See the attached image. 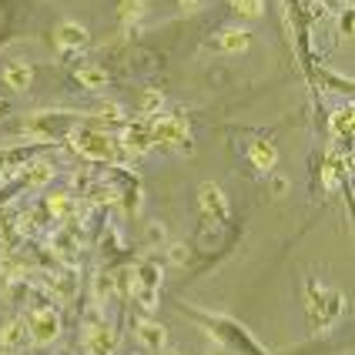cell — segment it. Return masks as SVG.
<instances>
[{
	"mask_svg": "<svg viewBox=\"0 0 355 355\" xmlns=\"http://www.w3.org/2000/svg\"><path fill=\"white\" fill-rule=\"evenodd\" d=\"M218 44H221V51H228V54H245V51L252 47V34L241 31V27H225V31L218 34Z\"/></svg>",
	"mask_w": 355,
	"mask_h": 355,
	"instance_id": "7c38bea8",
	"label": "cell"
},
{
	"mask_svg": "<svg viewBox=\"0 0 355 355\" xmlns=\"http://www.w3.org/2000/svg\"><path fill=\"white\" fill-rule=\"evenodd\" d=\"M71 144L78 148L84 158H91V161H128V158H135L118 138H111V135H104V131H74V135H71Z\"/></svg>",
	"mask_w": 355,
	"mask_h": 355,
	"instance_id": "6da1fadb",
	"label": "cell"
},
{
	"mask_svg": "<svg viewBox=\"0 0 355 355\" xmlns=\"http://www.w3.org/2000/svg\"><path fill=\"white\" fill-rule=\"evenodd\" d=\"M248 161L255 164L258 171H272V168H275V161H278L275 144H272V141H265V138L252 141V144H248Z\"/></svg>",
	"mask_w": 355,
	"mask_h": 355,
	"instance_id": "9c48e42d",
	"label": "cell"
},
{
	"mask_svg": "<svg viewBox=\"0 0 355 355\" xmlns=\"http://www.w3.org/2000/svg\"><path fill=\"white\" fill-rule=\"evenodd\" d=\"M161 107H164V94H161L158 87H148L144 94H141V114H158Z\"/></svg>",
	"mask_w": 355,
	"mask_h": 355,
	"instance_id": "2e32d148",
	"label": "cell"
},
{
	"mask_svg": "<svg viewBox=\"0 0 355 355\" xmlns=\"http://www.w3.org/2000/svg\"><path fill=\"white\" fill-rule=\"evenodd\" d=\"M27 329H31L34 345H51L60 336V315L54 309H37V312L27 315Z\"/></svg>",
	"mask_w": 355,
	"mask_h": 355,
	"instance_id": "7a4b0ae2",
	"label": "cell"
},
{
	"mask_svg": "<svg viewBox=\"0 0 355 355\" xmlns=\"http://www.w3.org/2000/svg\"><path fill=\"white\" fill-rule=\"evenodd\" d=\"M148 131H151V144H188L191 131L184 118H158L148 121Z\"/></svg>",
	"mask_w": 355,
	"mask_h": 355,
	"instance_id": "3957f363",
	"label": "cell"
},
{
	"mask_svg": "<svg viewBox=\"0 0 355 355\" xmlns=\"http://www.w3.org/2000/svg\"><path fill=\"white\" fill-rule=\"evenodd\" d=\"M47 211H51L54 218H60V221H67L71 215H78V201H74L71 195H51Z\"/></svg>",
	"mask_w": 355,
	"mask_h": 355,
	"instance_id": "9a60e30c",
	"label": "cell"
},
{
	"mask_svg": "<svg viewBox=\"0 0 355 355\" xmlns=\"http://www.w3.org/2000/svg\"><path fill=\"white\" fill-rule=\"evenodd\" d=\"M332 131L345 141L352 138V107H345V111H336V114H332Z\"/></svg>",
	"mask_w": 355,
	"mask_h": 355,
	"instance_id": "e0dca14e",
	"label": "cell"
},
{
	"mask_svg": "<svg viewBox=\"0 0 355 355\" xmlns=\"http://www.w3.org/2000/svg\"><path fill=\"white\" fill-rule=\"evenodd\" d=\"M87 352L91 355H111L114 352V332L107 325H91L87 329Z\"/></svg>",
	"mask_w": 355,
	"mask_h": 355,
	"instance_id": "30bf717a",
	"label": "cell"
},
{
	"mask_svg": "<svg viewBox=\"0 0 355 355\" xmlns=\"http://www.w3.org/2000/svg\"><path fill=\"white\" fill-rule=\"evenodd\" d=\"M272 188H275V195H282V191L288 188V181H285V178H275V181H272Z\"/></svg>",
	"mask_w": 355,
	"mask_h": 355,
	"instance_id": "7402d4cb",
	"label": "cell"
},
{
	"mask_svg": "<svg viewBox=\"0 0 355 355\" xmlns=\"http://www.w3.org/2000/svg\"><path fill=\"white\" fill-rule=\"evenodd\" d=\"M168 238V232H164V225H158V221H151L148 225V241H164Z\"/></svg>",
	"mask_w": 355,
	"mask_h": 355,
	"instance_id": "44dd1931",
	"label": "cell"
},
{
	"mask_svg": "<svg viewBox=\"0 0 355 355\" xmlns=\"http://www.w3.org/2000/svg\"><path fill=\"white\" fill-rule=\"evenodd\" d=\"M74 78H78V84L87 87V91H101V87L107 84V71L98 67V64H80L78 71H74Z\"/></svg>",
	"mask_w": 355,
	"mask_h": 355,
	"instance_id": "4fadbf2b",
	"label": "cell"
},
{
	"mask_svg": "<svg viewBox=\"0 0 355 355\" xmlns=\"http://www.w3.org/2000/svg\"><path fill=\"white\" fill-rule=\"evenodd\" d=\"M138 342L144 345V349H151V352H161V349L168 345V332H164V325L144 318V322L138 325Z\"/></svg>",
	"mask_w": 355,
	"mask_h": 355,
	"instance_id": "8fae6325",
	"label": "cell"
},
{
	"mask_svg": "<svg viewBox=\"0 0 355 355\" xmlns=\"http://www.w3.org/2000/svg\"><path fill=\"white\" fill-rule=\"evenodd\" d=\"M0 78H3V84L10 91H27L34 84V67L27 60H7L3 71H0Z\"/></svg>",
	"mask_w": 355,
	"mask_h": 355,
	"instance_id": "8992f818",
	"label": "cell"
},
{
	"mask_svg": "<svg viewBox=\"0 0 355 355\" xmlns=\"http://www.w3.org/2000/svg\"><path fill=\"white\" fill-rule=\"evenodd\" d=\"M31 345V329H27V318H10L3 329H0V349L3 352H24Z\"/></svg>",
	"mask_w": 355,
	"mask_h": 355,
	"instance_id": "277c9868",
	"label": "cell"
},
{
	"mask_svg": "<svg viewBox=\"0 0 355 355\" xmlns=\"http://www.w3.org/2000/svg\"><path fill=\"white\" fill-rule=\"evenodd\" d=\"M161 355H181L178 349H161Z\"/></svg>",
	"mask_w": 355,
	"mask_h": 355,
	"instance_id": "d4e9b609",
	"label": "cell"
},
{
	"mask_svg": "<svg viewBox=\"0 0 355 355\" xmlns=\"http://www.w3.org/2000/svg\"><path fill=\"white\" fill-rule=\"evenodd\" d=\"M0 114H3V101H0Z\"/></svg>",
	"mask_w": 355,
	"mask_h": 355,
	"instance_id": "484cf974",
	"label": "cell"
},
{
	"mask_svg": "<svg viewBox=\"0 0 355 355\" xmlns=\"http://www.w3.org/2000/svg\"><path fill=\"white\" fill-rule=\"evenodd\" d=\"M228 3H232V7H235L238 14H241V17H261V14H265V7H261V0H228Z\"/></svg>",
	"mask_w": 355,
	"mask_h": 355,
	"instance_id": "ac0fdd59",
	"label": "cell"
},
{
	"mask_svg": "<svg viewBox=\"0 0 355 355\" xmlns=\"http://www.w3.org/2000/svg\"><path fill=\"white\" fill-rule=\"evenodd\" d=\"M201 0H181V7H198Z\"/></svg>",
	"mask_w": 355,
	"mask_h": 355,
	"instance_id": "cb8c5ba5",
	"label": "cell"
},
{
	"mask_svg": "<svg viewBox=\"0 0 355 355\" xmlns=\"http://www.w3.org/2000/svg\"><path fill=\"white\" fill-rule=\"evenodd\" d=\"M121 144H124L131 155L148 151V148H151V131H148V121H135V124H128V128H124V138H121Z\"/></svg>",
	"mask_w": 355,
	"mask_h": 355,
	"instance_id": "ba28073f",
	"label": "cell"
},
{
	"mask_svg": "<svg viewBox=\"0 0 355 355\" xmlns=\"http://www.w3.org/2000/svg\"><path fill=\"white\" fill-rule=\"evenodd\" d=\"M54 178V168L47 164V161H34V164H27L24 168V181L31 184V188H40V184H47Z\"/></svg>",
	"mask_w": 355,
	"mask_h": 355,
	"instance_id": "5bb4252c",
	"label": "cell"
},
{
	"mask_svg": "<svg viewBox=\"0 0 355 355\" xmlns=\"http://www.w3.org/2000/svg\"><path fill=\"white\" fill-rule=\"evenodd\" d=\"M198 201H201V208H205V215H211L215 221H225L228 218V201H225V195H221V188L218 184H201V195H198Z\"/></svg>",
	"mask_w": 355,
	"mask_h": 355,
	"instance_id": "52a82bcc",
	"label": "cell"
},
{
	"mask_svg": "<svg viewBox=\"0 0 355 355\" xmlns=\"http://www.w3.org/2000/svg\"><path fill=\"white\" fill-rule=\"evenodd\" d=\"M144 3H148V0H121V20H124V24H135V20L144 14Z\"/></svg>",
	"mask_w": 355,
	"mask_h": 355,
	"instance_id": "d6986e66",
	"label": "cell"
},
{
	"mask_svg": "<svg viewBox=\"0 0 355 355\" xmlns=\"http://www.w3.org/2000/svg\"><path fill=\"white\" fill-rule=\"evenodd\" d=\"M342 31H345V34L352 31V10H345V17H342Z\"/></svg>",
	"mask_w": 355,
	"mask_h": 355,
	"instance_id": "603a6c76",
	"label": "cell"
},
{
	"mask_svg": "<svg viewBox=\"0 0 355 355\" xmlns=\"http://www.w3.org/2000/svg\"><path fill=\"white\" fill-rule=\"evenodd\" d=\"M54 40H58L60 51H84L87 47V27L78 20H60Z\"/></svg>",
	"mask_w": 355,
	"mask_h": 355,
	"instance_id": "5b68a950",
	"label": "cell"
},
{
	"mask_svg": "<svg viewBox=\"0 0 355 355\" xmlns=\"http://www.w3.org/2000/svg\"><path fill=\"white\" fill-rule=\"evenodd\" d=\"M168 255H171L175 265H184V261H188V248H184V245H178V241H171V245H168Z\"/></svg>",
	"mask_w": 355,
	"mask_h": 355,
	"instance_id": "ffe728a7",
	"label": "cell"
}]
</instances>
